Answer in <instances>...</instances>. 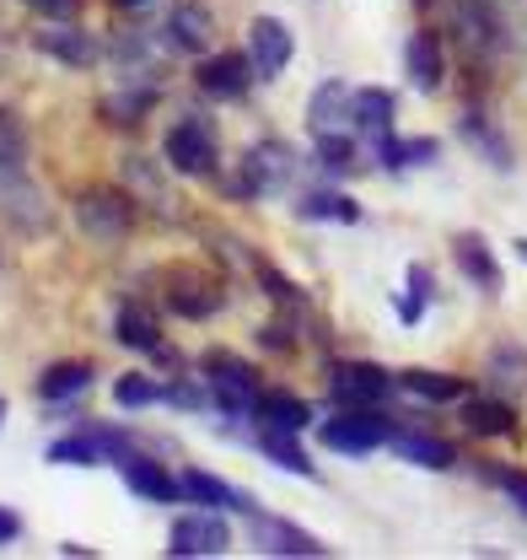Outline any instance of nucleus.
<instances>
[{
  "label": "nucleus",
  "mask_w": 527,
  "mask_h": 560,
  "mask_svg": "<svg viewBox=\"0 0 527 560\" xmlns=\"http://www.w3.org/2000/svg\"><path fill=\"white\" fill-rule=\"evenodd\" d=\"M199 377H204V388H210V405L221 410V416L232 420H254V405H259V377H254V366L248 361H237L232 350H210L204 361H199Z\"/></svg>",
  "instance_id": "1"
},
{
  "label": "nucleus",
  "mask_w": 527,
  "mask_h": 560,
  "mask_svg": "<svg viewBox=\"0 0 527 560\" xmlns=\"http://www.w3.org/2000/svg\"><path fill=\"white\" fill-rule=\"evenodd\" d=\"M162 162L184 178H215L221 173V140L210 114H184L167 136H162Z\"/></svg>",
  "instance_id": "2"
},
{
  "label": "nucleus",
  "mask_w": 527,
  "mask_h": 560,
  "mask_svg": "<svg viewBox=\"0 0 527 560\" xmlns=\"http://www.w3.org/2000/svg\"><path fill=\"white\" fill-rule=\"evenodd\" d=\"M75 226H81L92 243H103V248L125 243V237L134 232V195L125 189V184L81 189V195H75Z\"/></svg>",
  "instance_id": "3"
},
{
  "label": "nucleus",
  "mask_w": 527,
  "mask_h": 560,
  "mask_svg": "<svg viewBox=\"0 0 527 560\" xmlns=\"http://www.w3.org/2000/svg\"><path fill=\"white\" fill-rule=\"evenodd\" d=\"M398 388V377L377 361H333L329 366V399L339 410H377Z\"/></svg>",
  "instance_id": "4"
},
{
  "label": "nucleus",
  "mask_w": 527,
  "mask_h": 560,
  "mask_svg": "<svg viewBox=\"0 0 527 560\" xmlns=\"http://www.w3.org/2000/svg\"><path fill=\"white\" fill-rule=\"evenodd\" d=\"M226 550H232V528H226L221 506H195V512L173 517V528H167V556L178 560L226 556Z\"/></svg>",
  "instance_id": "5"
},
{
  "label": "nucleus",
  "mask_w": 527,
  "mask_h": 560,
  "mask_svg": "<svg viewBox=\"0 0 527 560\" xmlns=\"http://www.w3.org/2000/svg\"><path fill=\"white\" fill-rule=\"evenodd\" d=\"M324 447L329 453H344V458H361V453H377L383 442H394V420L377 416V410H344L318 425Z\"/></svg>",
  "instance_id": "6"
},
{
  "label": "nucleus",
  "mask_w": 527,
  "mask_h": 560,
  "mask_svg": "<svg viewBox=\"0 0 527 560\" xmlns=\"http://www.w3.org/2000/svg\"><path fill=\"white\" fill-rule=\"evenodd\" d=\"M254 55H237V49H221V55H204L195 70V86L215 103H237L248 86H254Z\"/></svg>",
  "instance_id": "7"
},
{
  "label": "nucleus",
  "mask_w": 527,
  "mask_h": 560,
  "mask_svg": "<svg viewBox=\"0 0 527 560\" xmlns=\"http://www.w3.org/2000/svg\"><path fill=\"white\" fill-rule=\"evenodd\" d=\"M33 49L49 55V60H60L66 70H97V60H103V44H97L86 27H70V22L38 27V33H33Z\"/></svg>",
  "instance_id": "8"
},
{
  "label": "nucleus",
  "mask_w": 527,
  "mask_h": 560,
  "mask_svg": "<svg viewBox=\"0 0 527 560\" xmlns=\"http://www.w3.org/2000/svg\"><path fill=\"white\" fill-rule=\"evenodd\" d=\"M162 302H167L178 318L204 324V318H215V313L226 307V291H221V280H215V276H189V270H178V276H173V285L162 291Z\"/></svg>",
  "instance_id": "9"
},
{
  "label": "nucleus",
  "mask_w": 527,
  "mask_h": 560,
  "mask_svg": "<svg viewBox=\"0 0 527 560\" xmlns=\"http://www.w3.org/2000/svg\"><path fill=\"white\" fill-rule=\"evenodd\" d=\"M0 215H5L16 232H49V226H55V210H49L44 189H38L27 173L0 184Z\"/></svg>",
  "instance_id": "10"
},
{
  "label": "nucleus",
  "mask_w": 527,
  "mask_h": 560,
  "mask_svg": "<svg viewBox=\"0 0 527 560\" xmlns=\"http://www.w3.org/2000/svg\"><path fill=\"white\" fill-rule=\"evenodd\" d=\"M162 33H167V44H173L178 55H204L210 38H215V16H210L204 0H173Z\"/></svg>",
  "instance_id": "11"
},
{
  "label": "nucleus",
  "mask_w": 527,
  "mask_h": 560,
  "mask_svg": "<svg viewBox=\"0 0 527 560\" xmlns=\"http://www.w3.org/2000/svg\"><path fill=\"white\" fill-rule=\"evenodd\" d=\"M248 55H254L259 81H274L280 70L291 66V55H296V38H291V27H285L280 16H254V27H248Z\"/></svg>",
  "instance_id": "12"
},
{
  "label": "nucleus",
  "mask_w": 527,
  "mask_h": 560,
  "mask_svg": "<svg viewBox=\"0 0 527 560\" xmlns=\"http://www.w3.org/2000/svg\"><path fill=\"white\" fill-rule=\"evenodd\" d=\"M254 545L264 556H307V560L329 556V545L318 534H307V528H296L285 517H264V512H254Z\"/></svg>",
  "instance_id": "13"
},
{
  "label": "nucleus",
  "mask_w": 527,
  "mask_h": 560,
  "mask_svg": "<svg viewBox=\"0 0 527 560\" xmlns=\"http://www.w3.org/2000/svg\"><path fill=\"white\" fill-rule=\"evenodd\" d=\"M114 340L125 350L151 355V350L162 346V318H156V307L140 302V296H125V302L114 307Z\"/></svg>",
  "instance_id": "14"
},
{
  "label": "nucleus",
  "mask_w": 527,
  "mask_h": 560,
  "mask_svg": "<svg viewBox=\"0 0 527 560\" xmlns=\"http://www.w3.org/2000/svg\"><path fill=\"white\" fill-rule=\"evenodd\" d=\"M403 75H409L414 92H442V81H447V55H442V38H436L431 27L414 33V38L403 44Z\"/></svg>",
  "instance_id": "15"
},
{
  "label": "nucleus",
  "mask_w": 527,
  "mask_h": 560,
  "mask_svg": "<svg viewBox=\"0 0 527 560\" xmlns=\"http://www.w3.org/2000/svg\"><path fill=\"white\" fill-rule=\"evenodd\" d=\"M119 475H125V486H130L134 495H140V501H162V506L184 501V480H173V475L162 469V458L130 453V458L119 464Z\"/></svg>",
  "instance_id": "16"
},
{
  "label": "nucleus",
  "mask_w": 527,
  "mask_h": 560,
  "mask_svg": "<svg viewBox=\"0 0 527 560\" xmlns=\"http://www.w3.org/2000/svg\"><path fill=\"white\" fill-rule=\"evenodd\" d=\"M156 103H162V81H145V75H140V81H125L114 97H103L97 114H103V125H125V130H134Z\"/></svg>",
  "instance_id": "17"
},
{
  "label": "nucleus",
  "mask_w": 527,
  "mask_h": 560,
  "mask_svg": "<svg viewBox=\"0 0 527 560\" xmlns=\"http://www.w3.org/2000/svg\"><path fill=\"white\" fill-rule=\"evenodd\" d=\"M178 480H184V501H195V506H221V512H248V517L259 512L248 490L226 486V480H221V475H210V469H184Z\"/></svg>",
  "instance_id": "18"
},
{
  "label": "nucleus",
  "mask_w": 527,
  "mask_h": 560,
  "mask_svg": "<svg viewBox=\"0 0 527 560\" xmlns=\"http://www.w3.org/2000/svg\"><path fill=\"white\" fill-rule=\"evenodd\" d=\"M119 184L130 189L134 200H145V206L156 210V215H178V195L162 184V173H156V162L151 156H125V167H119Z\"/></svg>",
  "instance_id": "19"
},
{
  "label": "nucleus",
  "mask_w": 527,
  "mask_h": 560,
  "mask_svg": "<svg viewBox=\"0 0 527 560\" xmlns=\"http://www.w3.org/2000/svg\"><path fill=\"white\" fill-rule=\"evenodd\" d=\"M458 33H462V44H468V49L495 55V49L506 44V27H501L495 0H458Z\"/></svg>",
  "instance_id": "20"
},
{
  "label": "nucleus",
  "mask_w": 527,
  "mask_h": 560,
  "mask_svg": "<svg viewBox=\"0 0 527 560\" xmlns=\"http://www.w3.org/2000/svg\"><path fill=\"white\" fill-rule=\"evenodd\" d=\"M350 114H355V86L324 81V86L313 92V103H307V130H313V136H333V130L350 125Z\"/></svg>",
  "instance_id": "21"
},
{
  "label": "nucleus",
  "mask_w": 527,
  "mask_h": 560,
  "mask_svg": "<svg viewBox=\"0 0 527 560\" xmlns=\"http://www.w3.org/2000/svg\"><path fill=\"white\" fill-rule=\"evenodd\" d=\"M254 425H274V431H307V425H313V405H307L302 394L264 388L259 405H254Z\"/></svg>",
  "instance_id": "22"
},
{
  "label": "nucleus",
  "mask_w": 527,
  "mask_h": 560,
  "mask_svg": "<svg viewBox=\"0 0 527 560\" xmlns=\"http://www.w3.org/2000/svg\"><path fill=\"white\" fill-rule=\"evenodd\" d=\"M394 114H398V97L388 92V86H355V114H350V130L383 140L388 130H394Z\"/></svg>",
  "instance_id": "23"
},
{
  "label": "nucleus",
  "mask_w": 527,
  "mask_h": 560,
  "mask_svg": "<svg viewBox=\"0 0 527 560\" xmlns=\"http://www.w3.org/2000/svg\"><path fill=\"white\" fill-rule=\"evenodd\" d=\"M302 431H274V425H259V436H254V447H259L264 458L274 464V469H285V475H302V480H313L318 469H313V458H307V447L296 442Z\"/></svg>",
  "instance_id": "24"
},
{
  "label": "nucleus",
  "mask_w": 527,
  "mask_h": 560,
  "mask_svg": "<svg viewBox=\"0 0 527 560\" xmlns=\"http://www.w3.org/2000/svg\"><path fill=\"white\" fill-rule=\"evenodd\" d=\"M388 447H394L403 464H414V469H453L458 464V447L442 442V436H425V431H394Z\"/></svg>",
  "instance_id": "25"
},
{
  "label": "nucleus",
  "mask_w": 527,
  "mask_h": 560,
  "mask_svg": "<svg viewBox=\"0 0 527 560\" xmlns=\"http://www.w3.org/2000/svg\"><path fill=\"white\" fill-rule=\"evenodd\" d=\"M453 259H458V270L479 291H501V265H495V254H490V243L479 237V232H462L453 237Z\"/></svg>",
  "instance_id": "26"
},
{
  "label": "nucleus",
  "mask_w": 527,
  "mask_h": 560,
  "mask_svg": "<svg viewBox=\"0 0 527 560\" xmlns=\"http://www.w3.org/2000/svg\"><path fill=\"white\" fill-rule=\"evenodd\" d=\"M398 388L414 394V399H425V405H458V399H468V383H462V377L431 372V366H409V372H398Z\"/></svg>",
  "instance_id": "27"
},
{
  "label": "nucleus",
  "mask_w": 527,
  "mask_h": 560,
  "mask_svg": "<svg viewBox=\"0 0 527 560\" xmlns=\"http://www.w3.org/2000/svg\"><path fill=\"white\" fill-rule=\"evenodd\" d=\"M92 372H97L92 361H55V366L38 377V399H44V405H66V399L92 388Z\"/></svg>",
  "instance_id": "28"
},
{
  "label": "nucleus",
  "mask_w": 527,
  "mask_h": 560,
  "mask_svg": "<svg viewBox=\"0 0 527 560\" xmlns=\"http://www.w3.org/2000/svg\"><path fill=\"white\" fill-rule=\"evenodd\" d=\"M462 425L473 436H517V410L506 399H462Z\"/></svg>",
  "instance_id": "29"
},
{
  "label": "nucleus",
  "mask_w": 527,
  "mask_h": 560,
  "mask_svg": "<svg viewBox=\"0 0 527 560\" xmlns=\"http://www.w3.org/2000/svg\"><path fill=\"white\" fill-rule=\"evenodd\" d=\"M436 140L431 136H414V140H398L394 130L377 140V162L388 167V173H403V167H425V162H436Z\"/></svg>",
  "instance_id": "30"
},
{
  "label": "nucleus",
  "mask_w": 527,
  "mask_h": 560,
  "mask_svg": "<svg viewBox=\"0 0 527 560\" xmlns=\"http://www.w3.org/2000/svg\"><path fill=\"white\" fill-rule=\"evenodd\" d=\"M27 173V125L16 108H0V184Z\"/></svg>",
  "instance_id": "31"
},
{
  "label": "nucleus",
  "mask_w": 527,
  "mask_h": 560,
  "mask_svg": "<svg viewBox=\"0 0 527 560\" xmlns=\"http://www.w3.org/2000/svg\"><path fill=\"white\" fill-rule=\"evenodd\" d=\"M296 215L302 221H339V226H350V221H361V206L344 189H313V195L296 200Z\"/></svg>",
  "instance_id": "32"
},
{
  "label": "nucleus",
  "mask_w": 527,
  "mask_h": 560,
  "mask_svg": "<svg viewBox=\"0 0 527 560\" xmlns=\"http://www.w3.org/2000/svg\"><path fill=\"white\" fill-rule=\"evenodd\" d=\"M49 464H60V469H97V464H108V453H103V442L81 425V431H70V436H60V442L49 447Z\"/></svg>",
  "instance_id": "33"
},
{
  "label": "nucleus",
  "mask_w": 527,
  "mask_h": 560,
  "mask_svg": "<svg viewBox=\"0 0 527 560\" xmlns=\"http://www.w3.org/2000/svg\"><path fill=\"white\" fill-rule=\"evenodd\" d=\"M269 195V167H264V156H259V145L237 162V173L226 178V200H264Z\"/></svg>",
  "instance_id": "34"
},
{
  "label": "nucleus",
  "mask_w": 527,
  "mask_h": 560,
  "mask_svg": "<svg viewBox=\"0 0 527 560\" xmlns=\"http://www.w3.org/2000/svg\"><path fill=\"white\" fill-rule=\"evenodd\" d=\"M114 405L119 410H151V405H162V383L145 377V372H125L114 383Z\"/></svg>",
  "instance_id": "35"
},
{
  "label": "nucleus",
  "mask_w": 527,
  "mask_h": 560,
  "mask_svg": "<svg viewBox=\"0 0 527 560\" xmlns=\"http://www.w3.org/2000/svg\"><path fill=\"white\" fill-rule=\"evenodd\" d=\"M403 285H409V291L398 296V318H403V324H420L425 307H431V270H425V265H409Z\"/></svg>",
  "instance_id": "36"
},
{
  "label": "nucleus",
  "mask_w": 527,
  "mask_h": 560,
  "mask_svg": "<svg viewBox=\"0 0 527 560\" xmlns=\"http://www.w3.org/2000/svg\"><path fill=\"white\" fill-rule=\"evenodd\" d=\"M462 140H468V145H479L490 167H512V145L495 136V130H490V125H484L479 114H468V119H462Z\"/></svg>",
  "instance_id": "37"
},
{
  "label": "nucleus",
  "mask_w": 527,
  "mask_h": 560,
  "mask_svg": "<svg viewBox=\"0 0 527 560\" xmlns=\"http://www.w3.org/2000/svg\"><path fill=\"white\" fill-rule=\"evenodd\" d=\"M318 167H324V173H350V167H355V140L344 136V130L318 136Z\"/></svg>",
  "instance_id": "38"
},
{
  "label": "nucleus",
  "mask_w": 527,
  "mask_h": 560,
  "mask_svg": "<svg viewBox=\"0 0 527 560\" xmlns=\"http://www.w3.org/2000/svg\"><path fill=\"white\" fill-rule=\"evenodd\" d=\"M254 276L264 280V291H269V296H274L280 307H291V313H302V307H307V296L296 291V280H285L280 270H274V265H264V259H254Z\"/></svg>",
  "instance_id": "39"
},
{
  "label": "nucleus",
  "mask_w": 527,
  "mask_h": 560,
  "mask_svg": "<svg viewBox=\"0 0 527 560\" xmlns=\"http://www.w3.org/2000/svg\"><path fill=\"white\" fill-rule=\"evenodd\" d=\"M259 346L274 350V355H285V350H296V329H291L285 318H269V324L259 329Z\"/></svg>",
  "instance_id": "40"
},
{
  "label": "nucleus",
  "mask_w": 527,
  "mask_h": 560,
  "mask_svg": "<svg viewBox=\"0 0 527 560\" xmlns=\"http://www.w3.org/2000/svg\"><path fill=\"white\" fill-rule=\"evenodd\" d=\"M22 5L44 22H75L81 16V0H22Z\"/></svg>",
  "instance_id": "41"
},
{
  "label": "nucleus",
  "mask_w": 527,
  "mask_h": 560,
  "mask_svg": "<svg viewBox=\"0 0 527 560\" xmlns=\"http://www.w3.org/2000/svg\"><path fill=\"white\" fill-rule=\"evenodd\" d=\"M484 480H490V486H501L527 512V475L523 469H484Z\"/></svg>",
  "instance_id": "42"
},
{
  "label": "nucleus",
  "mask_w": 527,
  "mask_h": 560,
  "mask_svg": "<svg viewBox=\"0 0 527 560\" xmlns=\"http://www.w3.org/2000/svg\"><path fill=\"white\" fill-rule=\"evenodd\" d=\"M16 539H22V517H16L11 506H0V550L16 545Z\"/></svg>",
  "instance_id": "43"
},
{
  "label": "nucleus",
  "mask_w": 527,
  "mask_h": 560,
  "mask_svg": "<svg viewBox=\"0 0 527 560\" xmlns=\"http://www.w3.org/2000/svg\"><path fill=\"white\" fill-rule=\"evenodd\" d=\"M60 556H75V560H97V550H92V545H75V539H66V545H60Z\"/></svg>",
  "instance_id": "44"
},
{
  "label": "nucleus",
  "mask_w": 527,
  "mask_h": 560,
  "mask_svg": "<svg viewBox=\"0 0 527 560\" xmlns=\"http://www.w3.org/2000/svg\"><path fill=\"white\" fill-rule=\"evenodd\" d=\"M114 5H125V11H134V5H145V0H114Z\"/></svg>",
  "instance_id": "45"
},
{
  "label": "nucleus",
  "mask_w": 527,
  "mask_h": 560,
  "mask_svg": "<svg viewBox=\"0 0 527 560\" xmlns=\"http://www.w3.org/2000/svg\"><path fill=\"white\" fill-rule=\"evenodd\" d=\"M0 425H5V399H0Z\"/></svg>",
  "instance_id": "46"
},
{
  "label": "nucleus",
  "mask_w": 527,
  "mask_h": 560,
  "mask_svg": "<svg viewBox=\"0 0 527 560\" xmlns=\"http://www.w3.org/2000/svg\"><path fill=\"white\" fill-rule=\"evenodd\" d=\"M420 5H425V0H420Z\"/></svg>",
  "instance_id": "47"
}]
</instances>
